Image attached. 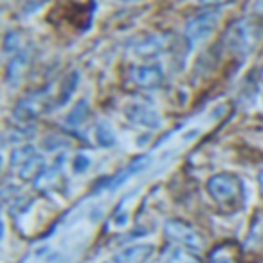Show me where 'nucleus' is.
Listing matches in <instances>:
<instances>
[{
    "label": "nucleus",
    "mask_w": 263,
    "mask_h": 263,
    "mask_svg": "<svg viewBox=\"0 0 263 263\" xmlns=\"http://www.w3.org/2000/svg\"><path fill=\"white\" fill-rule=\"evenodd\" d=\"M240 180L231 175H216L208 182L209 193L220 204H229L236 200L240 195Z\"/></svg>",
    "instance_id": "obj_1"
},
{
    "label": "nucleus",
    "mask_w": 263,
    "mask_h": 263,
    "mask_svg": "<svg viewBox=\"0 0 263 263\" xmlns=\"http://www.w3.org/2000/svg\"><path fill=\"white\" fill-rule=\"evenodd\" d=\"M259 33L252 24L238 22L229 33V47L238 52H249L256 45Z\"/></svg>",
    "instance_id": "obj_2"
},
{
    "label": "nucleus",
    "mask_w": 263,
    "mask_h": 263,
    "mask_svg": "<svg viewBox=\"0 0 263 263\" xmlns=\"http://www.w3.org/2000/svg\"><path fill=\"white\" fill-rule=\"evenodd\" d=\"M166 234H168L172 240L179 241V243L186 245V247L193 249V251L202 249V245H204L200 234L182 222H168L166 223Z\"/></svg>",
    "instance_id": "obj_3"
},
{
    "label": "nucleus",
    "mask_w": 263,
    "mask_h": 263,
    "mask_svg": "<svg viewBox=\"0 0 263 263\" xmlns=\"http://www.w3.org/2000/svg\"><path fill=\"white\" fill-rule=\"evenodd\" d=\"M216 22H218V13L215 11H208L198 15L197 18H193L186 27V36L191 42H197L205 38L213 29H215Z\"/></svg>",
    "instance_id": "obj_4"
},
{
    "label": "nucleus",
    "mask_w": 263,
    "mask_h": 263,
    "mask_svg": "<svg viewBox=\"0 0 263 263\" xmlns=\"http://www.w3.org/2000/svg\"><path fill=\"white\" fill-rule=\"evenodd\" d=\"M45 106H47V99H45V96L42 94V92L31 94L18 103V106H16V116H18L20 119H33V117L40 116V114L44 112Z\"/></svg>",
    "instance_id": "obj_5"
},
{
    "label": "nucleus",
    "mask_w": 263,
    "mask_h": 263,
    "mask_svg": "<svg viewBox=\"0 0 263 263\" xmlns=\"http://www.w3.org/2000/svg\"><path fill=\"white\" fill-rule=\"evenodd\" d=\"M130 76L139 87H144V88H154V87H157V85H161V81H162L161 69L154 65L136 67V69H132Z\"/></svg>",
    "instance_id": "obj_6"
},
{
    "label": "nucleus",
    "mask_w": 263,
    "mask_h": 263,
    "mask_svg": "<svg viewBox=\"0 0 263 263\" xmlns=\"http://www.w3.org/2000/svg\"><path fill=\"white\" fill-rule=\"evenodd\" d=\"M128 117H130L134 123L141 124V126H146V128L161 126V117H159V114L146 105H132L130 108H128Z\"/></svg>",
    "instance_id": "obj_7"
},
{
    "label": "nucleus",
    "mask_w": 263,
    "mask_h": 263,
    "mask_svg": "<svg viewBox=\"0 0 263 263\" xmlns=\"http://www.w3.org/2000/svg\"><path fill=\"white\" fill-rule=\"evenodd\" d=\"M152 252L150 247H132V249H126L123 251L121 254L116 256V261L117 263H137L141 259L148 258Z\"/></svg>",
    "instance_id": "obj_8"
},
{
    "label": "nucleus",
    "mask_w": 263,
    "mask_h": 263,
    "mask_svg": "<svg viewBox=\"0 0 263 263\" xmlns=\"http://www.w3.org/2000/svg\"><path fill=\"white\" fill-rule=\"evenodd\" d=\"M36 150L33 146H26V148H18L11 154V166L16 170H22L24 166L27 164L29 161H33L36 157Z\"/></svg>",
    "instance_id": "obj_9"
},
{
    "label": "nucleus",
    "mask_w": 263,
    "mask_h": 263,
    "mask_svg": "<svg viewBox=\"0 0 263 263\" xmlns=\"http://www.w3.org/2000/svg\"><path fill=\"white\" fill-rule=\"evenodd\" d=\"M26 65H27V54H26V52H22V54L15 56V58H13V62L9 63V69H8V80H9V81L16 80V78H18L20 74L24 72V69H26Z\"/></svg>",
    "instance_id": "obj_10"
},
{
    "label": "nucleus",
    "mask_w": 263,
    "mask_h": 263,
    "mask_svg": "<svg viewBox=\"0 0 263 263\" xmlns=\"http://www.w3.org/2000/svg\"><path fill=\"white\" fill-rule=\"evenodd\" d=\"M85 114H87V101L81 99V101L72 108V112L69 114V117H67V124H70V126H78V124L85 119Z\"/></svg>",
    "instance_id": "obj_11"
},
{
    "label": "nucleus",
    "mask_w": 263,
    "mask_h": 263,
    "mask_svg": "<svg viewBox=\"0 0 263 263\" xmlns=\"http://www.w3.org/2000/svg\"><path fill=\"white\" fill-rule=\"evenodd\" d=\"M96 134H98V141L101 146H110V144H114V141H116L112 128L106 123H99L98 128H96Z\"/></svg>",
    "instance_id": "obj_12"
},
{
    "label": "nucleus",
    "mask_w": 263,
    "mask_h": 263,
    "mask_svg": "<svg viewBox=\"0 0 263 263\" xmlns=\"http://www.w3.org/2000/svg\"><path fill=\"white\" fill-rule=\"evenodd\" d=\"M168 263H200V259L190 251H175L170 256Z\"/></svg>",
    "instance_id": "obj_13"
},
{
    "label": "nucleus",
    "mask_w": 263,
    "mask_h": 263,
    "mask_svg": "<svg viewBox=\"0 0 263 263\" xmlns=\"http://www.w3.org/2000/svg\"><path fill=\"white\" fill-rule=\"evenodd\" d=\"M211 263H234L233 256H231L229 251H223V249H218V251L213 252Z\"/></svg>",
    "instance_id": "obj_14"
},
{
    "label": "nucleus",
    "mask_w": 263,
    "mask_h": 263,
    "mask_svg": "<svg viewBox=\"0 0 263 263\" xmlns=\"http://www.w3.org/2000/svg\"><path fill=\"white\" fill-rule=\"evenodd\" d=\"M76 172H83L85 168H88V159L87 157H83V155H80V157L76 159Z\"/></svg>",
    "instance_id": "obj_15"
},
{
    "label": "nucleus",
    "mask_w": 263,
    "mask_h": 263,
    "mask_svg": "<svg viewBox=\"0 0 263 263\" xmlns=\"http://www.w3.org/2000/svg\"><path fill=\"white\" fill-rule=\"evenodd\" d=\"M259 182L263 184V170H261V172H259Z\"/></svg>",
    "instance_id": "obj_16"
},
{
    "label": "nucleus",
    "mask_w": 263,
    "mask_h": 263,
    "mask_svg": "<svg viewBox=\"0 0 263 263\" xmlns=\"http://www.w3.org/2000/svg\"><path fill=\"white\" fill-rule=\"evenodd\" d=\"M200 2H209V0H200Z\"/></svg>",
    "instance_id": "obj_17"
}]
</instances>
